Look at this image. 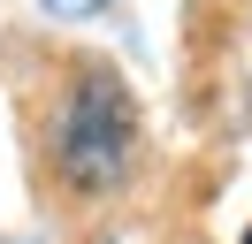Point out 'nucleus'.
Masks as SVG:
<instances>
[{
	"label": "nucleus",
	"instance_id": "nucleus-1",
	"mask_svg": "<svg viewBox=\"0 0 252 244\" xmlns=\"http://www.w3.org/2000/svg\"><path fill=\"white\" fill-rule=\"evenodd\" d=\"M130 152H138V107L115 84L107 69H84L77 92L62 99V122H54V168H62L69 191H107L123 183Z\"/></svg>",
	"mask_w": 252,
	"mask_h": 244
},
{
	"label": "nucleus",
	"instance_id": "nucleus-2",
	"mask_svg": "<svg viewBox=\"0 0 252 244\" xmlns=\"http://www.w3.org/2000/svg\"><path fill=\"white\" fill-rule=\"evenodd\" d=\"M54 15H84V8H107V0H46Z\"/></svg>",
	"mask_w": 252,
	"mask_h": 244
},
{
	"label": "nucleus",
	"instance_id": "nucleus-3",
	"mask_svg": "<svg viewBox=\"0 0 252 244\" xmlns=\"http://www.w3.org/2000/svg\"><path fill=\"white\" fill-rule=\"evenodd\" d=\"M245 244H252V229H245Z\"/></svg>",
	"mask_w": 252,
	"mask_h": 244
}]
</instances>
